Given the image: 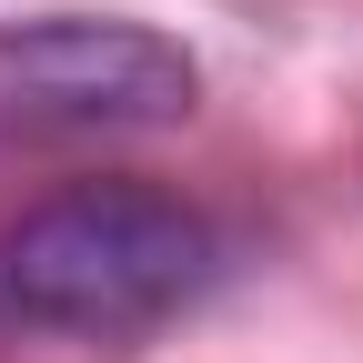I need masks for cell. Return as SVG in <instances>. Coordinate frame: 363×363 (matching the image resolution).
<instances>
[{
    "label": "cell",
    "mask_w": 363,
    "mask_h": 363,
    "mask_svg": "<svg viewBox=\"0 0 363 363\" xmlns=\"http://www.w3.org/2000/svg\"><path fill=\"white\" fill-rule=\"evenodd\" d=\"M212 222L142 182H81L0 233V293L51 333H152L212 283Z\"/></svg>",
    "instance_id": "obj_1"
},
{
    "label": "cell",
    "mask_w": 363,
    "mask_h": 363,
    "mask_svg": "<svg viewBox=\"0 0 363 363\" xmlns=\"http://www.w3.org/2000/svg\"><path fill=\"white\" fill-rule=\"evenodd\" d=\"M192 51L152 21L51 11V21H0V121L21 131H152L192 111Z\"/></svg>",
    "instance_id": "obj_2"
}]
</instances>
